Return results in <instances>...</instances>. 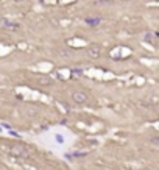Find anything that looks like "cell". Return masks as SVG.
<instances>
[{"instance_id":"1","label":"cell","mask_w":159,"mask_h":170,"mask_svg":"<svg viewBox=\"0 0 159 170\" xmlns=\"http://www.w3.org/2000/svg\"><path fill=\"white\" fill-rule=\"evenodd\" d=\"M9 153L13 156H27L28 155V148L25 145H21V144H16L9 148Z\"/></svg>"},{"instance_id":"2","label":"cell","mask_w":159,"mask_h":170,"mask_svg":"<svg viewBox=\"0 0 159 170\" xmlns=\"http://www.w3.org/2000/svg\"><path fill=\"white\" fill-rule=\"evenodd\" d=\"M72 100H73L75 103H84V102L87 100V95L84 94V92H81V91H77V92H73Z\"/></svg>"},{"instance_id":"3","label":"cell","mask_w":159,"mask_h":170,"mask_svg":"<svg viewBox=\"0 0 159 170\" xmlns=\"http://www.w3.org/2000/svg\"><path fill=\"white\" fill-rule=\"evenodd\" d=\"M0 22H2V25L6 27V28H13V30L19 28V24L17 22H11V20H8V19H2Z\"/></svg>"},{"instance_id":"4","label":"cell","mask_w":159,"mask_h":170,"mask_svg":"<svg viewBox=\"0 0 159 170\" xmlns=\"http://www.w3.org/2000/svg\"><path fill=\"white\" fill-rule=\"evenodd\" d=\"M89 56L91 58H98L100 56V49L98 47H91L89 49Z\"/></svg>"},{"instance_id":"5","label":"cell","mask_w":159,"mask_h":170,"mask_svg":"<svg viewBox=\"0 0 159 170\" xmlns=\"http://www.w3.org/2000/svg\"><path fill=\"white\" fill-rule=\"evenodd\" d=\"M156 38H157V36H156V33H151V31H148V33L145 34V41L151 42V44H153V42L156 41Z\"/></svg>"},{"instance_id":"6","label":"cell","mask_w":159,"mask_h":170,"mask_svg":"<svg viewBox=\"0 0 159 170\" xmlns=\"http://www.w3.org/2000/svg\"><path fill=\"white\" fill-rule=\"evenodd\" d=\"M37 81H39V84H52V78L50 77H41Z\"/></svg>"},{"instance_id":"7","label":"cell","mask_w":159,"mask_h":170,"mask_svg":"<svg viewBox=\"0 0 159 170\" xmlns=\"http://www.w3.org/2000/svg\"><path fill=\"white\" fill-rule=\"evenodd\" d=\"M86 24L87 25H97V24H100V19H98V17H95V19H91V17H87Z\"/></svg>"},{"instance_id":"8","label":"cell","mask_w":159,"mask_h":170,"mask_svg":"<svg viewBox=\"0 0 159 170\" xmlns=\"http://www.w3.org/2000/svg\"><path fill=\"white\" fill-rule=\"evenodd\" d=\"M56 139H58V142H59V144H62V142H64L62 136H56Z\"/></svg>"},{"instance_id":"9","label":"cell","mask_w":159,"mask_h":170,"mask_svg":"<svg viewBox=\"0 0 159 170\" xmlns=\"http://www.w3.org/2000/svg\"><path fill=\"white\" fill-rule=\"evenodd\" d=\"M151 140H153V144H154V145H157V142H159V139H157V137H153Z\"/></svg>"},{"instance_id":"10","label":"cell","mask_w":159,"mask_h":170,"mask_svg":"<svg viewBox=\"0 0 159 170\" xmlns=\"http://www.w3.org/2000/svg\"><path fill=\"white\" fill-rule=\"evenodd\" d=\"M14 2H19V3H21V2H25V0H14Z\"/></svg>"}]
</instances>
